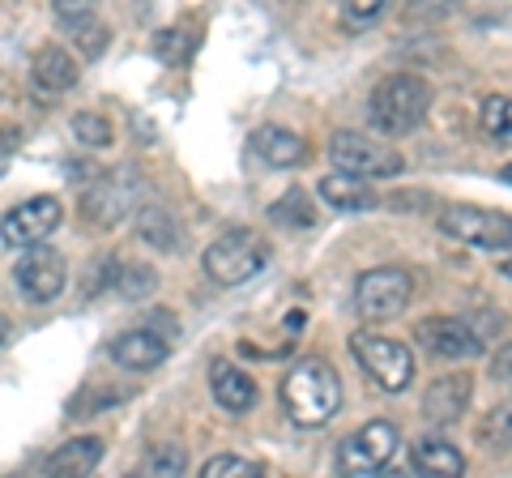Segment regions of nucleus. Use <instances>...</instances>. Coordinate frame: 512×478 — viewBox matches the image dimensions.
<instances>
[{
  "label": "nucleus",
  "instance_id": "obj_30",
  "mask_svg": "<svg viewBox=\"0 0 512 478\" xmlns=\"http://www.w3.org/2000/svg\"><path fill=\"white\" fill-rule=\"evenodd\" d=\"M52 9H56V18L64 26H73L82 18H94V0H52Z\"/></svg>",
  "mask_w": 512,
  "mask_h": 478
},
{
  "label": "nucleus",
  "instance_id": "obj_9",
  "mask_svg": "<svg viewBox=\"0 0 512 478\" xmlns=\"http://www.w3.org/2000/svg\"><path fill=\"white\" fill-rule=\"evenodd\" d=\"M60 218H64V210L56 197H30L18 210H9L0 218V239H5L9 248H35L60 227Z\"/></svg>",
  "mask_w": 512,
  "mask_h": 478
},
{
  "label": "nucleus",
  "instance_id": "obj_34",
  "mask_svg": "<svg viewBox=\"0 0 512 478\" xmlns=\"http://www.w3.org/2000/svg\"><path fill=\"white\" fill-rule=\"evenodd\" d=\"M5 338H9V321L0 316V346H5Z\"/></svg>",
  "mask_w": 512,
  "mask_h": 478
},
{
  "label": "nucleus",
  "instance_id": "obj_14",
  "mask_svg": "<svg viewBox=\"0 0 512 478\" xmlns=\"http://www.w3.org/2000/svg\"><path fill=\"white\" fill-rule=\"evenodd\" d=\"M252 150H256V158H261L265 167H274V171L295 167V163H303V154H308L303 137L295 129H282V124H265V129H256Z\"/></svg>",
  "mask_w": 512,
  "mask_h": 478
},
{
  "label": "nucleus",
  "instance_id": "obj_20",
  "mask_svg": "<svg viewBox=\"0 0 512 478\" xmlns=\"http://www.w3.org/2000/svg\"><path fill=\"white\" fill-rule=\"evenodd\" d=\"M410 466L419 474L453 478V474L466 470V457H461V449H453V444L440 440V436H423L419 444H414V453H410Z\"/></svg>",
  "mask_w": 512,
  "mask_h": 478
},
{
  "label": "nucleus",
  "instance_id": "obj_21",
  "mask_svg": "<svg viewBox=\"0 0 512 478\" xmlns=\"http://www.w3.org/2000/svg\"><path fill=\"white\" fill-rule=\"evenodd\" d=\"M197 43H201V18H192V22H175L167 30H158L154 52L163 56V65H184Z\"/></svg>",
  "mask_w": 512,
  "mask_h": 478
},
{
  "label": "nucleus",
  "instance_id": "obj_33",
  "mask_svg": "<svg viewBox=\"0 0 512 478\" xmlns=\"http://www.w3.org/2000/svg\"><path fill=\"white\" fill-rule=\"evenodd\" d=\"M495 376H500V380H512V350L495 359Z\"/></svg>",
  "mask_w": 512,
  "mask_h": 478
},
{
  "label": "nucleus",
  "instance_id": "obj_11",
  "mask_svg": "<svg viewBox=\"0 0 512 478\" xmlns=\"http://www.w3.org/2000/svg\"><path fill=\"white\" fill-rule=\"evenodd\" d=\"M141 193V184H137V175L133 171H99L90 180V193H86V210L90 218H99L103 227H116V222L133 210V201Z\"/></svg>",
  "mask_w": 512,
  "mask_h": 478
},
{
  "label": "nucleus",
  "instance_id": "obj_26",
  "mask_svg": "<svg viewBox=\"0 0 512 478\" xmlns=\"http://www.w3.org/2000/svg\"><path fill=\"white\" fill-rule=\"evenodd\" d=\"M69 35H73V43L86 52V60L103 56V47H107V30H103V22L82 18V22H73V26H69Z\"/></svg>",
  "mask_w": 512,
  "mask_h": 478
},
{
  "label": "nucleus",
  "instance_id": "obj_2",
  "mask_svg": "<svg viewBox=\"0 0 512 478\" xmlns=\"http://www.w3.org/2000/svg\"><path fill=\"white\" fill-rule=\"evenodd\" d=\"M427 107H431V90L414 73H393L372 90V124L380 133H393V137L414 133L423 124Z\"/></svg>",
  "mask_w": 512,
  "mask_h": 478
},
{
  "label": "nucleus",
  "instance_id": "obj_27",
  "mask_svg": "<svg viewBox=\"0 0 512 478\" xmlns=\"http://www.w3.org/2000/svg\"><path fill=\"white\" fill-rule=\"evenodd\" d=\"M141 235H146L150 239V244H158V248H175V227H171V218L163 214V210H158V205H154V210H146V214H141Z\"/></svg>",
  "mask_w": 512,
  "mask_h": 478
},
{
  "label": "nucleus",
  "instance_id": "obj_13",
  "mask_svg": "<svg viewBox=\"0 0 512 478\" xmlns=\"http://www.w3.org/2000/svg\"><path fill=\"white\" fill-rule=\"evenodd\" d=\"M167 355H171V342L163 338V333H154V329H128V333H120V338L111 342V359H116L124 372H150Z\"/></svg>",
  "mask_w": 512,
  "mask_h": 478
},
{
  "label": "nucleus",
  "instance_id": "obj_22",
  "mask_svg": "<svg viewBox=\"0 0 512 478\" xmlns=\"http://www.w3.org/2000/svg\"><path fill=\"white\" fill-rule=\"evenodd\" d=\"M483 133L500 146L512 141V94H491L483 103Z\"/></svg>",
  "mask_w": 512,
  "mask_h": 478
},
{
  "label": "nucleus",
  "instance_id": "obj_1",
  "mask_svg": "<svg viewBox=\"0 0 512 478\" xmlns=\"http://www.w3.org/2000/svg\"><path fill=\"white\" fill-rule=\"evenodd\" d=\"M282 406L299 427H325L342 410V380L325 359H303L282 380Z\"/></svg>",
  "mask_w": 512,
  "mask_h": 478
},
{
  "label": "nucleus",
  "instance_id": "obj_36",
  "mask_svg": "<svg viewBox=\"0 0 512 478\" xmlns=\"http://www.w3.org/2000/svg\"><path fill=\"white\" fill-rule=\"evenodd\" d=\"M504 180H508V184H512V167H504Z\"/></svg>",
  "mask_w": 512,
  "mask_h": 478
},
{
  "label": "nucleus",
  "instance_id": "obj_12",
  "mask_svg": "<svg viewBox=\"0 0 512 478\" xmlns=\"http://www.w3.org/2000/svg\"><path fill=\"white\" fill-rule=\"evenodd\" d=\"M419 338L427 350H436L440 359H474L483 350V338L457 316H436V321H423L419 325Z\"/></svg>",
  "mask_w": 512,
  "mask_h": 478
},
{
  "label": "nucleus",
  "instance_id": "obj_35",
  "mask_svg": "<svg viewBox=\"0 0 512 478\" xmlns=\"http://www.w3.org/2000/svg\"><path fill=\"white\" fill-rule=\"evenodd\" d=\"M504 274H508V278H512V261H504Z\"/></svg>",
  "mask_w": 512,
  "mask_h": 478
},
{
  "label": "nucleus",
  "instance_id": "obj_23",
  "mask_svg": "<svg viewBox=\"0 0 512 478\" xmlns=\"http://www.w3.org/2000/svg\"><path fill=\"white\" fill-rule=\"evenodd\" d=\"M269 218L278 222V227H312L316 222V210L308 193H299V188H291L282 201H274V210H269Z\"/></svg>",
  "mask_w": 512,
  "mask_h": 478
},
{
  "label": "nucleus",
  "instance_id": "obj_19",
  "mask_svg": "<svg viewBox=\"0 0 512 478\" xmlns=\"http://www.w3.org/2000/svg\"><path fill=\"white\" fill-rule=\"evenodd\" d=\"M103 461V440L99 436H77V440H64L60 449L47 457V474H60V478H73V474H90L94 466Z\"/></svg>",
  "mask_w": 512,
  "mask_h": 478
},
{
  "label": "nucleus",
  "instance_id": "obj_3",
  "mask_svg": "<svg viewBox=\"0 0 512 478\" xmlns=\"http://www.w3.org/2000/svg\"><path fill=\"white\" fill-rule=\"evenodd\" d=\"M265 261H269V248L248 231H227L222 239H214L201 257L205 274H210L218 286H239V282L256 278L265 269Z\"/></svg>",
  "mask_w": 512,
  "mask_h": 478
},
{
  "label": "nucleus",
  "instance_id": "obj_10",
  "mask_svg": "<svg viewBox=\"0 0 512 478\" xmlns=\"http://www.w3.org/2000/svg\"><path fill=\"white\" fill-rule=\"evenodd\" d=\"M18 286H22V295L30 299V304H52V299L64 291V282H69V269H64V257L52 248H26V257L18 261Z\"/></svg>",
  "mask_w": 512,
  "mask_h": 478
},
{
  "label": "nucleus",
  "instance_id": "obj_32",
  "mask_svg": "<svg viewBox=\"0 0 512 478\" xmlns=\"http://www.w3.org/2000/svg\"><path fill=\"white\" fill-rule=\"evenodd\" d=\"M491 436H495V440H504V444H512V406L500 410V414L491 419Z\"/></svg>",
  "mask_w": 512,
  "mask_h": 478
},
{
  "label": "nucleus",
  "instance_id": "obj_29",
  "mask_svg": "<svg viewBox=\"0 0 512 478\" xmlns=\"http://www.w3.org/2000/svg\"><path fill=\"white\" fill-rule=\"evenodd\" d=\"M384 5H389V0H342V9H346V22H350V26L376 22L380 13H384Z\"/></svg>",
  "mask_w": 512,
  "mask_h": 478
},
{
  "label": "nucleus",
  "instance_id": "obj_4",
  "mask_svg": "<svg viewBox=\"0 0 512 478\" xmlns=\"http://www.w3.org/2000/svg\"><path fill=\"white\" fill-rule=\"evenodd\" d=\"M350 355H355L359 368L389 393H402L414 380V355L393 338H380V333H355V338H350Z\"/></svg>",
  "mask_w": 512,
  "mask_h": 478
},
{
  "label": "nucleus",
  "instance_id": "obj_15",
  "mask_svg": "<svg viewBox=\"0 0 512 478\" xmlns=\"http://www.w3.org/2000/svg\"><path fill=\"white\" fill-rule=\"evenodd\" d=\"M210 393L227 414H244L256 406V380L239 372L235 363H214L210 368Z\"/></svg>",
  "mask_w": 512,
  "mask_h": 478
},
{
  "label": "nucleus",
  "instance_id": "obj_17",
  "mask_svg": "<svg viewBox=\"0 0 512 478\" xmlns=\"http://www.w3.org/2000/svg\"><path fill=\"white\" fill-rule=\"evenodd\" d=\"M466 402H470V376L466 372H453V376H444V380H436V385L427 389V397H423V414L431 423H457L461 419V410H466Z\"/></svg>",
  "mask_w": 512,
  "mask_h": 478
},
{
  "label": "nucleus",
  "instance_id": "obj_16",
  "mask_svg": "<svg viewBox=\"0 0 512 478\" xmlns=\"http://www.w3.org/2000/svg\"><path fill=\"white\" fill-rule=\"evenodd\" d=\"M320 201L333 205V210H376L380 197H376V188L363 180V175H350V171H333L320 180Z\"/></svg>",
  "mask_w": 512,
  "mask_h": 478
},
{
  "label": "nucleus",
  "instance_id": "obj_7",
  "mask_svg": "<svg viewBox=\"0 0 512 478\" xmlns=\"http://www.w3.org/2000/svg\"><path fill=\"white\" fill-rule=\"evenodd\" d=\"M397 444H402V436H397L393 423L376 419L359 427L355 436L338 444V474H380L397 457Z\"/></svg>",
  "mask_w": 512,
  "mask_h": 478
},
{
  "label": "nucleus",
  "instance_id": "obj_28",
  "mask_svg": "<svg viewBox=\"0 0 512 478\" xmlns=\"http://www.w3.org/2000/svg\"><path fill=\"white\" fill-rule=\"evenodd\" d=\"M150 474H184L188 470V453L184 449H154L146 461Z\"/></svg>",
  "mask_w": 512,
  "mask_h": 478
},
{
  "label": "nucleus",
  "instance_id": "obj_8",
  "mask_svg": "<svg viewBox=\"0 0 512 478\" xmlns=\"http://www.w3.org/2000/svg\"><path fill=\"white\" fill-rule=\"evenodd\" d=\"M414 282L406 269H367L355 286V308L367 321H389L410 304Z\"/></svg>",
  "mask_w": 512,
  "mask_h": 478
},
{
  "label": "nucleus",
  "instance_id": "obj_31",
  "mask_svg": "<svg viewBox=\"0 0 512 478\" xmlns=\"http://www.w3.org/2000/svg\"><path fill=\"white\" fill-rule=\"evenodd\" d=\"M13 150H18V133H13V129H5V124H0V175H5V167H9Z\"/></svg>",
  "mask_w": 512,
  "mask_h": 478
},
{
  "label": "nucleus",
  "instance_id": "obj_6",
  "mask_svg": "<svg viewBox=\"0 0 512 478\" xmlns=\"http://www.w3.org/2000/svg\"><path fill=\"white\" fill-rule=\"evenodd\" d=\"M329 163L338 171L350 175H363V180H380V175H397L406 163L393 146H384L376 137H363V133H338L329 141Z\"/></svg>",
  "mask_w": 512,
  "mask_h": 478
},
{
  "label": "nucleus",
  "instance_id": "obj_18",
  "mask_svg": "<svg viewBox=\"0 0 512 478\" xmlns=\"http://www.w3.org/2000/svg\"><path fill=\"white\" fill-rule=\"evenodd\" d=\"M30 82L43 94H64L77 86V60L64 47H39L35 65H30Z\"/></svg>",
  "mask_w": 512,
  "mask_h": 478
},
{
  "label": "nucleus",
  "instance_id": "obj_25",
  "mask_svg": "<svg viewBox=\"0 0 512 478\" xmlns=\"http://www.w3.org/2000/svg\"><path fill=\"white\" fill-rule=\"evenodd\" d=\"M252 474H261V466L248 461V457H231V453L210 457L201 466V478H252Z\"/></svg>",
  "mask_w": 512,
  "mask_h": 478
},
{
  "label": "nucleus",
  "instance_id": "obj_24",
  "mask_svg": "<svg viewBox=\"0 0 512 478\" xmlns=\"http://www.w3.org/2000/svg\"><path fill=\"white\" fill-rule=\"evenodd\" d=\"M73 137L82 141L86 150H107L111 146V120L99 111H77L73 116Z\"/></svg>",
  "mask_w": 512,
  "mask_h": 478
},
{
  "label": "nucleus",
  "instance_id": "obj_5",
  "mask_svg": "<svg viewBox=\"0 0 512 478\" xmlns=\"http://www.w3.org/2000/svg\"><path fill=\"white\" fill-rule=\"evenodd\" d=\"M440 231L448 239H461V244H474L487 252L512 248V218L495 214V210H478V205H444Z\"/></svg>",
  "mask_w": 512,
  "mask_h": 478
}]
</instances>
